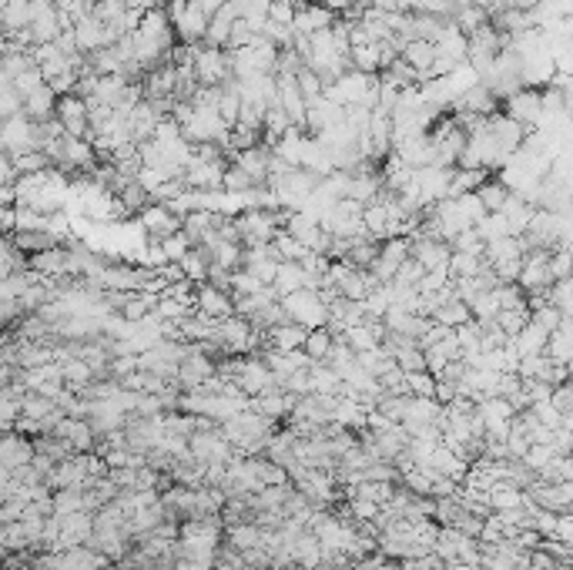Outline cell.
Wrapping results in <instances>:
<instances>
[{
  "mask_svg": "<svg viewBox=\"0 0 573 570\" xmlns=\"http://www.w3.org/2000/svg\"><path fill=\"white\" fill-rule=\"evenodd\" d=\"M222 517H195L184 520L178 534V557L188 560H218L222 554Z\"/></svg>",
  "mask_w": 573,
  "mask_h": 570,
  "instance_id": "obj_1",
  "label": "cell"
},
{
  "mask_svg": "<svg viewBox=\"0 0 573 570\" xmlns=\"http://www.w3.org/2000/svg\"><path fill=\"white\" fill-rule=\"evenodd\" d=\"M282 309L292 322H299L305 329H322L329 326V302L318 289H299L282 299Z\"/></svg>",
  "mask_w": 573,
  "mask_h": 570,
  "instance_id": "obj_2",
  "label": "cell"
},
{
  "mask_svg": "<svg viewBox=\"0 0 573 570\" xmlns=\"http://www.w3.org/2000/svg\"><path fill=\"white\" fill-rule=\"evenodd\" d=\"M0 145L7 154H24V151H41V121L27 118L24 111L14 118H4Z\"/></svg>",
  "mask_w": 573,
  "mask_h": 570,
  "instance_id": "obj_3",
  "label": "cell"
},
{
  "mask_svg": "<svg viewBox=\"0 0 573 570\" xmlns=\"http://www.w3.org/2000/svg\"><path fill=\"white\" fill-rule=\"evenodd\" d=\"M379 84V75H362V71H346L339 81H332L326 88V98L335 101L342 107H352V105H362L369 98V91Z\"/></svg>",
  "mask_w": 573,
  "mask_h": 570,
  "instance_id": "obj_4",
  "label": "cell"
},
{
  "mask_svg": "<svg viewBox=\"0 0 573 570\" xmlns=\"http://www.w3.org/2000/svg\"><path fill=\"white\" fill-rule=\"evenodd\" d=\"M235 383L241 386L245 396H265V392L279 390V379L271 373V366L258 356H239V373Z\"/></svg>",
  "mask_w": 573,
  "mask_h": 570,
  "instance_id": "obj_5",
  "label": "cell"
},
{
  "mask_svg": "<svg viewBox=\"0 0 573 570\" xmlns=\"http://www.w3.org/2000/svg\"><path fill=\"white\" fill-rule=\"evenodd\" d=\"M503 115L520 121L527 131H537L543 121V91L540 88H520L503 101Z\"/></svg>",
  "mask_w": 573,
  "mask_h": 570,
  "instance_id": "obj_6",
  "label": "cell"
},
{
  "mask_svg": "<svg viewBox=\"0 0 573 570\" xmlns=\"http://www.w3.org/2000/svg\"><path fill=\"white\" fill-rule=\"evenodd\" d=\"M195 75L205 88H222L228 77H232V60H228L225 47H198V60H195Z\"/></svg>",
  "mask_w": 573,
  "mask_h": 570,
  "instance_id": "obj_7",
  "label": "cell"
},
{
  "mask_svg": "<svg viewBox=\"0 0 573 570\" xmlns=\"http://www.w3.org/2000/svg\"><path fill=\"white\" fill-rule=\"evenodd\" d=\"M211 376H218L215 360H211L208 352H201L198 343H188V356L181 360V369H178V386L181 390H201Z\"/></svg>",
  "mask_w": 573,
  "mask_h": 570,
  "instance_id": "obj_8",
  "label": "cell"
},
{
  "mask_svg": "<svg viewBox=\"0 0 573 570\" xmlns=\"http://www.w3.org/2000/svg\"><path fill=\"white\" fill-rule=\"evenodd\" d=\"M58 121L64 124V131L75 138H88L90 141V111H88V98L81 94H64L58 101Z\"/></svg>",
  "mask_w": 573,
  "mask_h": 570,
  "instance_id": "obj_9",
  "label": "cell"
},
{
  "mask_svg": "<svg viewBox=\"0 0 573 570\" xmlns=\"http://www.w3.org/2000/svg\"><path fill=\"white\" fill-rule=\"evenodd\" d=\"M137 222H141V228L148 232L151 239H168V235H175V232H181V228H184V218H181V215H175V211H171V205H161V202H151V205H145V209H141V215H137Z\"/></svg>",
  "mask_w": 573,
  "mask_h": 570,
  "instance_id": "obj_10",
  "label": "cell"
},
{
  "mask_svg": "<svg viewBox=\"0 0 573 570\" xmlns=\"http://www.w3.org/2000/svg\"><path fill=\"white\" fill-rule=\"evenodd\" d=\"M232 162H192L184 171V185L195 192H225V171Z\"/></svg>",
  "mask_w": 573,
  "mask_h": 570,
  "instance_id": "obj_11",
  "label": "cell"
},
{
  "mask_svg": "<svg viewBox=\"0 0 573 570\" xmlns=\"http://www.w3.org/2000/svg\"><path fill=\"white\" fill-rule=\"evenodd\" d=\"M171 20H175V34H178L181 44H201L205 34H208V24H211V17L198 7V0H188L184 11H178Z\"/></svg>",
  "mask_w": 573,
  "mask_h": 570,
  "instance_id": "obj_12",
  "label": "cell"
},
{
  "mask_svg": "<svg viewBox=\"0 0 573 570\" xmlns=\"http://www.w3.org/2000/svg\"><path fill=\"white\" fill-rule=\"evenodd\" d=\"M198 313L215 319V322H225L232 315H239L235 313V296L228 289H218V285L211 282L198 285Z\"/></svg>",
  "mask_w": 573,
  "mask_h": 570,
  "instance_id": "obj_13",
  "label": "cell"
},
{
  "mask_svg": "<svg viewBox=\"0 0 573 570\" xmlns=\"http://www.w3.org/2000/svg\"><path fill=\"white\" fill-rule=\"evenodd\" d=\"M58 439H64L67 447L75 453H94L98 450V433H94V426L90 420H77V416H64L58 423V430H54Z\"/></svg>",
  "mask_w": 573,
  "mask_h": 570,
  "instance_id": "obj_14",
  "label": "cell"
},
{
  "mask_svg": "<svg viewBox=\"0 0 573 570\" xmlns=\"http://www.w3.org/2000/svg\"><path fill=\"white\" fill-rule=\"evenodd\" d=\"M412 258H416V262H420L426 272L443 269V265H450L452 245H450V241L429 239V235L416 232V235H412Z\"/></svg>",
  "mask_w": 573,
  "mask_h": 570,
  "instance_id": "obj_15",
  "label": "cell"
},
{
  "mask_svg": "<svg viewBox=\"0 0 573 570\" xmlns=\"http://www.w3.org/2000/svg\"><path fill=\"white\" fill-rule=\"evenodd\" d=\"M34 456H37V447H34V439L24 433H4V443H0V466L4 470H20V466L34 463Z\"/></svg>",
  "mask_w": 573,
  "mask_h": 570,
  "instance_id": "obj_16",
  "label": "cell"
},
{
  "mask_svg": "<svg viewBox=\"0 0 573 570\" xmlns=\"http://www.w3.org/2000/svg\"><path fill=\"white\" fill-rule=\"evenodd\" d=\"M497 107H499L497 94L486 88V84H476L467 94H459L450 111L452 115H483V118H490V115H497Z\"/></svg>",
  "mask_w": 573,
  "mask_h": 570,
  "instance_id": "obj_17",
  "label": "cell"
},
{
  "mask_svg": "<svg viewBox=\"0 0 573 570\" xmlns=\"http://www.w3.org/2000/svg\"><path fill=\"white\" fill-rule=\"evenodd\" d=\"M299 400H302V396H295V392L271 390V392H265V396H252V409H255V413H262V416H265V420H271V423L288 420Z\"/></svg>",
  "mask_w": 573,
  "mask_h": 570,
  "instance_id": "obj_18",
  "label": "cell"
},
{
  "mask_svg": "<svg viewBox=\"0 0 573 570\" xmlns=\"http://www.w3.org/2000/svg\"><path fill=\"white\" fill-rule=\"evenodd\" d=\"M335 20H339V14L335 11H329L326 4H309V7H299V14H295V20H292V28H295V34H318V30H329L335 28Z\"/></svg>",
  "mask_w": 573,
  "mask_h": 570,
  "instance_id": "obj_19",
  "label": "cell"
},
{
  "mask_svg": "<svg viewBox=\"0 0 573 570\" xmlns=\"http://www.w3.org/2000/svg\"><path fill=\"white\" fill-rule=\"evenodd\" d=\"M265 362L271 366V373H275V379H279V386L286 383L288 376L305 373V369L312 366V360H309V352H305V349H295V352H279V349H265Z\"/></svg>",
  "mask_w": 573,
  "mask_h": 570,
  "instance_id": "obj_20",
  "label": "cell"
},
{
  "mask_svg": "<svg viewBox=\"0 0 573 570\" xmlns=\"http://www.w3.org/2000/svg\"><path fill=\"white\" fill-rule=\"evenodd\" d=\"M309 332H312V329H305V326H299V322L286 319L282 326L269 329V345H265V349H279V352H295V349H305Z\"/></svg>",
  "mask_w": 573,
  "mask_h": 570,
  "instance_id": "obj_21",
  "label": "cell"
},
{
  "mask_svg": "<svg viewBox=\"0 0 573 570\" xmlns=\"http://www.w3.org/2000/svg\"><path fill=\"white\" fill-rule=\"evenodd\" d=\"M58 101H60L58 91L51 88V84H44V88H37L34 94L24 98V115L44 124V121L58 118Z\"/></svg>",
  "mask_w": 573,
  "mask_h": 570,
  "instance_id": "obj_22",
  "label": "cell"
},
{
  "mask_svg": "<svg viewBox=\"0 0 573 570\" xmlns=\"http://www.w3.org/2000/svg\"><path fill=\"white\" fill-rule=\"evenodd\" d=\"M439 51L433 41H422V37H416V41H406V47H403V60L406 64H412L416 71L422 75V84L429 81V71H433V64H436Z\"/></svg>",
  "mask_w": 573,
  "mask_h": 570,
  "instance_id": "obj_23",
  "label": "cell"
},
{
  "mask_svg": "<svg viewBox=\"0 0 573 570\" xmlns=\"http://www.w3.org/2000/svg\"><path fill=\"white\" fill-rule=\"evenodd\" d=\"M299 289H316L312 275L302 269V262H282V265H279V275H275V292L286 299V296L299 292Z\"/></svg>",
  "mask_w": 573,
  "mask_h": 570,
  "instance_id": "obj_24",
  "label": "cell"
},
{
  "mask_svg": "<svg viewBox=\"0 0 573 570\" xmlns=\"http://www.w3.org/2000/svg\"><path fill=\"white\" fill-rule=\"evenodd\" d=\"M550 336H553V332L543 329L537 319H530V326L513 339V345H516L520 360H523V356H540V352H546V345H550Z\"/></svg>",
  "mask_w": 573,
  "mask_h": 570,
  "instance_id": "obj_25",
  "label": "cell"
},
{
  "mask_svg": "<svg viewBox=\"0 0 573 570\" xmlns=\"http://www.w3.org/2000/svg\"><path fill=\"white\" fill-rule=\"evenodd\" d=\"M295 564L305 570L326 567V547H322V541H318L312 530H305L299 537V543H295Z\"/></svg>",
  "mask_w": 573,
  "mask_h": 570,
  "instance_id": "obj_26",
  "label": "cell"
},
{
  "mask_svg": "<svg viewBox=\"0 0 573 570\" xmlns=\"http://www.w3.org/2000/svg\"><path fill=\"white\" fill-rule=\"evenodd\" d=\"M490 507L493 511H520V507H527V496H523V490L516 487V483L510 480H499L493 490H490Z\"/></svg>",
  "mask_w": 573,
  "mask_h": 570,
  "instance_id": "obj_27",
  "label": "cell"
},
{
  "mask_svg": "<svg viewBox=\"0 0 573 570\" xmlns=\"http://www.w3.org/2000/svg\"><path fill=\"white\" fill-rule=\"evenodd\" d=\"M309 376H312V392L316 396H339V390H342V376L335 373L329 362H312Z\"/></svg>",
  "mask_w": 573,
  "mask_h": 570,
  "instance_id": "obj_28",
  "label": "cell"
},
{
  "mask_svg": "<svg viewBox=\"0 0 573 570\" xmlns=\"http://www.w3.org/2000/svg\"><path fill=\"white\" fill-rule=\"evenodd\" d=\"M436 326H446V329H459V326H467V322H473V309H469L463 299L450 302V305H443V309H436V313L429 315Z\"/></svg>",
  "mask_w": 573,
  "mask_h": 570,
  "instance_id": "obj_29",
  "label": "cell"
},
{
  "mask_svg": "<svg viewBox=\"0 0 573 570\" xmlns=\"http://www.w3.org/2000/svg\"><path fill=\"white\" fill-rule=\"evenodd\" d=\"M332 349H335V332H332L329 326L309 332V339H305V352H309V360L312 362H326L332 356Z\"/></svg>",
  "mask_w": 573,
  "mask_h": 570,
  "instance_id": "obj_30",
  "label": "cell"
},
{
  "mask_svg": "<svg viewBox=\"0 0 573 570\" xmlns=\"http://www.w3.org/2000/svg\"><path fill=\"white\" fill-rule=\"evenodd\" d=\"M352 71H362V75H379V71H382V47H379V44L352 47Z\"/></svg>",
  "mask_w": 573,
  "mask_h": 570,
  "instance_id": "obj_31",
  "label": "cell"
},
{
  "mask_svg": "<svg viewBox=\"0 0 573 570\" xmlns=\"http://www.w3.org/2000/svg\"><path fill=\"white\" fill-rule=\"evenodd\" d=\"M215 262H218V265H225L228 272L245 269V245H241V241L218 239V245H215Z\"/></svg>",
  "mask_w": 573,
  "mask_h": 570,
  "instance_id": "obj_32",
  "label": "cell"
},
{
  "mask_svg": "<svg viewBox=\"0 0 573 570\" xmlns=\"http://www.w3.org/2000/svg\"><path fill=\"white\" fill-rule=\"evenodd\" d=\"M271 245H275V252L282 256V262H302V258L309 256V249H305V245H302L288 228H282V232L271 239Z\"/></svg>",
  "mask_w": 573,
  "mask_h": 570,
  "instance_id": "obj_33",
  "label": "cell"
},
{
  "mask_svg": "<svg viewBox=\"0 0 573 570\" xmlns=\"http://www.w3.org/2000/svg\"><path fill=\"white\" fill-rule=\"evenodd\" d=\"M476 195H480V202L486 205V211H503V205L510 202L513 192H510V188H506V185H503L499 178H490V181H486V185L480 188V192H476Z\"/></svg>",
  "mask_w": 573,
  "mask_h": 570,
  "instance_id": "obj_34",
  "label": "cell"
},
{
  "mask_svg": "<svg viewBox=\"0 0 573 570\" xmlns=\"http://www.w3.org/2000/svg\"><path fill=\"white\" fill-rule=\"evenodd\" d=\"M476 232H480L483 241H497V239L513 235V228H510V222H506V215H503V211H490L480 226H476Z\"/></svg>",
  "mask_w": 573,
  "mask_h": 570,
  "instance_id": "obj_35",
  "label": "cell"
},
{
  "mask_svg": "<svg viewBox=\"0 0 573 570\" xmlns=\"http://www.w3.org/2000/svg\"><path fill=\"white\" fill-rule=\"evenodd\" d=\"M295 81H299V91L305 94V101L312 105V101H318V98H326V81H322V75L318 71H312V67H302L299 75H295Z\"/></svg>",
  "mask_w": 573,
  "mask_h": 570,
  "instance_id": "obj_36",
  "label": "cell"
},
{
  "mask_svg": "<svg viewBox=\"0 0 573 570\" xmlns=\"http://www.w3.org/2000/svg\"><path fill=\"white\" fill-rule=\"evenodd\" d=\"M452 20H456L459 30L469 37V34H476L483 24H490V11H483V7H463V4H459V11H456Z\"/></svg>",
  "mask_w": 573,
  "mask_h": 570,
  "instance_id": "obj_37",
  "label": "cell"
},
{
  "mask_svg": "<svg viewBox=\"0 0 573 570\" xmlns=\"http://www.w3.org/2000/svg\"><path fill=\"white\" fill-rule=\"evenodd\" d=\"M20 111H24V94L17 91L14 81L4 77V84H0V115H4V118H14Z\"/></svg>",
  "mask_w": 573,
  "mask_h": 570,
  "instance_id": "obj_38",
  "label": "cell"
},
{
  "mask_svg": "<svg viewBox=\"0 0 573 570\" xmlns=\"http://www.w3.org/2000/svg\"><path fill=\"white\" fill-rule=\"evenodd\" d=\"M550 302H553L567 319H573V275L550 285Z\"/></svg>",
  "mask_w": 573,
  "mask_h": 570,
  "instance_id": "obj_39",
  "label": "cell"
},
{
  "mask_svg": "<svg viewBox=\"0 0 573 570\" xmlns=\"http://www.w3.org/2000/svg\"><path fill=\"white\" fill-rule=\"evenodd\" d=\"M452 252H463V256H486V241L480 239L476 228H469V232H459V235L452 239Z\"/></svg>",
  "mask_w": 573,
  "mask_h": 570,
  "instance_id": "obj_40",
  "label": "cell"
},
{
  "mask_svg": "<svg viewBox=\"0 0 573 570\" xmlns=\"http://www.w3.org/2000/svg\"><path fill=\"white\" fill-rule=\"evenodd\" d=\"M262 289H269V285L262 282V279H255L248 269H239L232 275V296H258Z\"/></svg>",
  "mask_w": 573,
  "mask_h": 570,
  "instance_id": "obj_41",
  "label": "cell"
},
{
  "mask_svg": "<svg viewBox=\"0 0 573 570\" xmlns=\"http://www.w3.org/2000/svg\"><path fill=\"white\" fill-rule=\"evenodd\" d=\"M252 188H258V181L245 171V168L239 165H228L225 171V192H239V195H245V192H252Z\"/></svg>",
  "mask_w": 573,
  "mask_h": 570,
  "instance_id": "obj_42",
  "label": "cell"
},
{
  "mask_svg": "<svg viewBox=\"0 0 573 570\" xmlns=\"http://www.w3.org/2000/svg\"><path fill=\"white\" fill-rule=\"evenodd\" d=\"M161 249H165V258L168 262H181V258L188 256L195 245H192V239L184 235V232H175V235H168V239H161Z\"/></svg>",
  "mask_w": 573,
  "mask_h": 570,
  "instance_id": "obj_43",
  "label": "cell"
},
{
  "mask_svg": "<svg viewBox=\"0 0 573 570\" xmlns=\"http://www.w3.org/2000/svg\"><path fill=\"white\" fill-rule=\"evenodd\" d=\"M409 392L412 396H436V376L429 369H420V373H406Z\"/></svg>",
  "mask_w": 573,
  "mask_h": 570,
  "instance_id": "obj_44",
  "label": "cell"
},
{
  "mask_svg": "<svg viewBox=\"0 0 573 570\" xmlns=\"http://www.w3.org/2000/svg\"><path fill=\"white\" fill-rule=\"evenodd\" d=\"M295 14H299L295 0H271L269 20H275V24H292V20H295Z\"/></svg>",
  "mask_w": 573,
  "mask_h": 570,
  "instance_id": "obj_45",
  "label": "cell"
},
{
  "mask_svg": "<svg viewBox=\"0 0 573 570\" xmlns=\"http://www.w3.org/2000/svg\"><path fill=\"white\" fill-rule=\"evenodd\" d=\"M422 275H426V269H422L416 258H406L403 262V269H399V275H396V282L399 285H420Z\"/></svg>",
  "mask_w": 573,
  "mask_h": 570,
  "instance_id": "obj_46",
  "label": "cell"
},
{
  "mask_svg": "<svg viewBox=\"0 0 573 570\" xmlns=\"http://www.w3.org/2000/svg\"><path fill=\"white\" fill-rule=\"evenodd\" d=\"M553 537L573 543V517H560V520H557V534H553Z\"/></svg>",
  "mask_w": 573,
  "mask_h": 570,
  "instance_id": "obj_47",
  "label": "cell"
},
{
  "mask_svg": "<svg viewBox=\"0 0 573 570\" xmlns=\"http://www.w3.org/2000/svg\"><path fill=\"white\" fill-rule=\"evenodd\" d=\"M318 4H326V7L335 11V14H346V11H352V7L362 4V0H318Z\"/></svg>",
  "mask_w": 573,
  "mask_h": 570,
  "instance_id": "obj_48",
  "label": "cell"
},
{
  "mask_svg": "<svg viewBox=\"0 0 573 570\" xmlns=\"http://www.w3.org/2000/svg\"><path fill=\"white\" fill-rule=\"evenodd\" d=\"M463 7H483V11H490L493 14V7H497V0H459Z\"/></svg>",
  "mask_w": 573,
  "mask_h": 570,
  "instance_id": "obj_49",
  "label": "cell"
},
{
  "mask_svg": "<svg viewBox=\"0 0 573 570\" xmlns=\"http://www.w3.org/2000/svg\"><path fill=\"white\" fill-rule=\"evenodd\" d=\"M4 4H30V0H4Z\"/></svg>",
  "mask_w": 573,
  "mask_h": 570,
  "instance_id": "obj_50",
  "label": "cell"
},
{
  "mask_svg": "<svg viewBox=\"0 0 573 570\" xmlns=\"http://www.w3.org/2000/svg\"><path fill=\"white\" fill-rule=\"evenodd\" d=\"M118 570H137V567H128V564H118Z\"/></svg>",
  "mask_w": 573,
  "mask_h": 570,
  "instance_id": "obj_51",
  "label": "cell"
}]
</instances>
